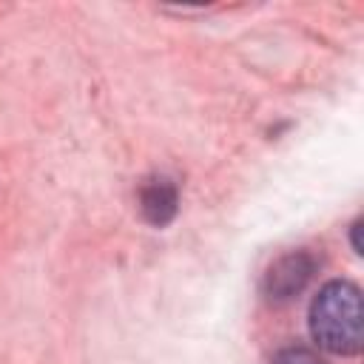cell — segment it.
<instances>
[{
  "mask_svg": "<svg viewBox=\"0 0 364 364\" xmlns=\"http://www.w3.org/2000/svg\"><path fill=\"white\" fill-rule=\"evenodd\" d=\"M310 336L333 355H358L364 341L361 290L353 282H327L310 304Z\"/></svg>",
  "mask_w": 364,
  "mask_h": 364,
  "instance_id": "6da1fadb",
  "label": "cell"
},
{
  "mask_svg": "<svg viewBox=\"0 0 364 364\" xmlns=\"http://www.w3.org/2000/svg\"><path fill=\"white\" fill-rule=\"evenodd\" d=\"M313 273H316L313 253H307V250H290V253L279 256L267 267L264 282H262V290H264V296L270 301L282 304V301L296 299L307 287V282L313 279Z\"/></svg>",
  "mask_w": 364,
  "mask_h": 364,
  "instance_id": "7a4b0ae2",
  "label": "cell"
},
{
  "mask_svg": "<svg viewBox=\"0 0 364 364\" xmlns=\"http://www.w3.org/2000/svg\"><path fill=\"white\" fill-rule=\"evenodd\" d=\"M139 208H142V216L151 225L165 228L176 216V210H179V191H176V185L168 176H151L139 188Z\"/></svg>",
  "mask_w": 364,
  "mask_h": 364,
  "instance_id": "3957f363",
  "label": "cell"
},
{
  "mask_svg": "<svg viewBox=\"0 0 364 364\" xmlns=\"http://www.w3.org/2000/svg\"><path fill=\"white\" fill-rule=\"evenodd\" d=\"M273 364H324V358L307 347H284Z\"/></svg>",
  "mask_w": 364,
  "mask_h": 364,
  "instance_id": "277c9868",
  "label": "cell"
},
{
  "mask_svg": "<svg viewBox=\"0 0 364 364\" xmlns=\"http://www.w3.org/2000/svg\"><path fill=\"white\" fill-rule=\"evenodd\" d=\"M358 233H361V219L353 225V247H355V253H361V239H358Z\"/></svg>",
  "mask_w": 364,
  "mask_h": 364,
  "instance_id": "5b68a950",
  "label": "cell"
}]
</instances>
